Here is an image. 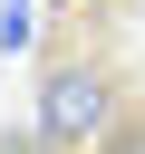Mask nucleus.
Returning a JSON list of instances; mask_svg holds the SVG:
<instances>
[{"label":"nucleus","instance_id":"1","mask_svg":"<svg viewBox=\"0 0 145 154\" xmlns=\"http://www.w3.org/2000/svg\"><path fill=\"white\" fill-rule=\"evenodd\" d=\"M39 144L48 154H116L126 144V87L106 58L87 48H58L48 77H39Z\"/></svg>","mask_w":145,"mask_h":154},{"label":"nucleus","instance_id":"2","mask_svg":"<svg viewBox=\"0 0 145 154\" xmlns=\"http://www.w3.org/2000/svg\"><path fill=\"white\" fill-rule=\"evenodd\" d=\"M116 154H145V135H126V144H116Z\"/></svg>","mask_w":145,"mask_h":154}]
</instances>
